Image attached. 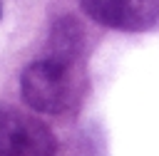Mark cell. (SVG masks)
<instances>
[{
	"label": "cell",
	"mask_w": 159,
	"mask_h": 156,
	"mask_svg": "<svg viewBox=\"0 0 159 156\" xmlns=\"http://www.w3.org/2000/svg\"><path fill=\"white\" fill-rule=\"evenodd\" d=\"M50 54L47 59L62 64V67H72L75 59L82 54V47H84V30L82 25L72 17V15H65L60 20L52 22L50 27Z\"/></svg>",
	"instance_id": "7a4b0ae2"
},
{
	"label": "cell",
	"mask_w": 159,
	"mask_h": 156,
	"mask_svg": "<svg viewBox=\"0 0 159 156\" xmlns=\"http://www.w3.org/2000/svg\"><path fill=\"white\" fill-rule=\"evenodd\" d=\"M30 119L15 109H0V156H27Z\"/></svg>",
	"instance_id": "277c9868"
},
{
	"label": "cell",
	"mask_w": 159,
	"mask_h": 156,
	"mask_svg": "<svg viewBox=\"0 0 159 156\" xmlns=\"http://www.w3.org/2000/svg\"><path fill=\"white\" fill-rule=\"evenodd\" d=\"M55 139L52 134L40 124L30 119V134H27V156H52Z\"/></svg>",
	"instance_id": "8992f818"
},
{
	"label": "cell",
	"mask_w": 159,
	"mask_h": 156,
	"mask_svg": "<svg viewBox=\"0 0 159 156\" xmlns=\"http://www.w3.org/2000/svg\"><path fill=\"white\" fill-rule=\"evenodd\" d=\"M20 94L30 109L57 114L70 102V69L47 57L32 62L20 74Z\"/></svg>",
	"instance_id": "6da1fadb"
},
{
	"label": "cell",
	"mask_w": 159,
	"mask_h": 156,
	"mask_svg": "<svg viewBox=\"0 0 159 156\" xmlns=\"http://www.w3.org/2000/svg\"><path fill=\"white\" fill-rule=\"evenodd\" d=\"M80 5L94 22H99L104 27H114L117 17H119L122 0H80Z\"/></svg>",
	"instance_id": "5b68a950"
},
{
	"label": "cell",
	"mask_w": 159,
	"mask_h": 156,
	"mask_svg": "<svg viewBox=\"0 0 159 156\" xmlns=\"http://www.w3.org/2000/svg\"><path fill=\"white\" fill-rule=\"evenodd\" d=\"M114 27L127 32L159 30V0H122Z\"/></svg>",
	"instance_id": "3957f363"
},
{
	"label": "cell",
	"mask_w": 159,
	"mask_h": 156,
	"mask_svg": "<svg viewBox=\"0 0 159 156\" xmlns=\"http://www.w3.org/2000/svg\"><path fill=\"white\" fill-rule=\"evenodd\" d=\"M0 12H2V10H0Z\"/></svg>",
	"instance_id": "52a82bcc"
}]
</instances>
